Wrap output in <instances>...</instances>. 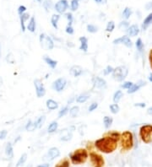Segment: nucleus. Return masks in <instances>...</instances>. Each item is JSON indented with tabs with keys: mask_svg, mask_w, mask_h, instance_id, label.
Here are the masks:
<instances>
[{
	"mask_svg": "<svg viewBox=\"0 0 152 167\" xmlns=\"http://www.w3.org/2000/svg\"><path fill=\"white\" fill-rule=\"evenodd\" d=\"M149 64H150V67H151V69H152V49L149 51Z\"/></svg>",
	"mask_w": 152,
	"mask_h": 167,
	"instance_id": "nucleus-52",
	"label": "nucleus"
},
{
	"mask_svg": "<svg viewBox=\"0 0 152 167\" xmlns=\"http://www.w3.org/2000/svg\"><path fill=\"white\" fill-rule=\"evenodd\" d=\"M134 106H139V107H141V108H144V107H145V104L144 103H136Z\"/></svg>",
	"mask_w": 152,
	"mask_h": 167,
	"instance_id": "nucleus-54",
	"label": "nucleus"
},
{
	"mask_svg": "<svg viewBox=\"0 0 152 167\" xmlns=\"http://www.w3.org/2000/svg\"><path fill=\"white\" fill-rule=\"evenodd\" d=\"M6 60H7V62H8L9 63H14V57H13V54L12 53H9V54H8L7 55V57H6Z\"/></svg>",
	"mask_w": 152,
	"mask_h": 167,
	"instance_id": "nucleus-44",
	"label": "nucleus"
},
{
	"mask_svg": "<svg viewBox=\"0 0 152 167\" xmlns=\"http://www.w3.org/2000/svg\"><path fill=\"white\" fill-rule=\"evenodd\" d=\"M90 159H91V164L93 167H104L105 165V160L102 156L96 152H91L90 153Z\"/></svg>",
	"mask_w": 152,
	"mask_h": 167,
	"instance_id": "nucleus-7",
	"label": "nucleus"
},
{
	"mask_svg": "<svg viewBox=\"0 0 152 167\" xmlns=\"http://www.w3.org/2000/svg\"><path fill=\"white\" fill-rule=\"evenodd\" d=\"M3 84V78H2V77L0 76V86Z\"/></svg>",
	"mask_w": 152,
	"mask_h": 167,
	"instance_id": "nucleus-57",
	"label": "nucleus"
},
{
	"mask_svg": "<svg viewBox=\"0 0 152 167\" xmlns=\"http://www.w3.org/2000/svg\"><path fill=\"white\" fill-rule=\"evenodd\" d=\"M145 8H146L147 10H149V9H151V8H152V2H151V3H147L146 5H145Z\"/></svg>",
	"mask_w": 152,
	"mask_h": 167,
	"instance_id": "nucleus-53",
	"label": "nucleus"
},
{
	"mask_svg": "<svg viewBox=\"0 0 152 167\" xmlns=\"http://www.w3.org/2000/svg\"><path fill=\"white\" fill-rule=\"evenodd\" d=\"M89 96L86 95H79L76 99V101H77L78 103H84V102H86V100L89 99Z\"/></svg>",
	"mask_w": 152,
	"mask_h": 167,
	"instance_id": "nucleus-37",
	"label": "nucleus"
},
{
	"mask_svg": "<svg viewBox=\"0 0 152 167\" xmlns=\"http://www.w3.org/2000/svg\"><path fill=\"white\" fill-rule=\"evenodd\" d=\"M34 85H35V88H36V92L37 97L41 98L43 97L46 94V89H45L44 84L42 82L41 79L39 78H36L34 80Z\"/></svg>",
	"mask_w": 152,
	"mask_h": 167,
	"instance_id": "nucleus-8",
	"label": "nucleus"
},
{
	"mask_svg": "<svg viewBox=\"0 0 152 167\" xmlns=\"http://www.w3.org/2000/svg\"><path fill=\"white\" fill-rule=\"evenodd\" d=\"M114 29H115V24H114L113 21L108 22L107 28H106V31H107V32H112V31H113Z\"/></svg>",
	"mask_w": 152,
	"mask_h": 167,
	"instance_id": "nucleus-41",
	"label": "nucleus"
},
{
	"mask_svg": "<svg viewBox=\"0 0 152 167\" xmlns=\"http://www.w3.org/2000/svg\"><path fill=\"white\" fill-rule=\"evenodd\" d=\"M0 50H1V48H0Z\"/></svg>",
	"mask_w": 152,
	"mask_h": 167,
	"instance_id": "nucleus-63",
	"label": "nucleus"
},
{
	"mask_svg": "<svg viewBox=\"0 0 152 167\" xmlns=\"http://www.w3.org/2000/svg\"><path fill=\"white\" fill-rule=\"evenodd\" d=\"M151 24H152V13H150V14L144 19V22L142 24V29H143V30H146L147 28L149 27Z\"/></svg>",
	"mask_w": 152,
	"mask_h": 167,
	"instance_id": "nucleus-21",
	"label": "nucleus"
},
{
	"mask_svg": "<svg viewBox=\"0 0 152 167\" xmlns=\"http://www.w3.org/2000/svg\"><path fill=\"white\" fill-rule=\"evenodd\" d=\"M87 31L90 33H96L98 31V28L94 25H87Z\"/></svg>",
	"mask_w": 152,
	"mask_h": 167,
	"instance_id": "nucleus-42",
	"label": "nucleus"
},
{
	"mask_svg": "<svg viewBox=\"0 0 152 167\" xmlns=\"http://www.w3.org/2000/svg\"><path fill=\"white\" fill-rule=\"evenodd\" d=\"M69 111V106H64V108L61 109L60 111H59V112H58V118H61V117H63L64 116H65Z\"/></svg>",
	"mask_w": 152,
	"mask_h": 167,
	"instance_id": "nucleus-36",
	"label": "nucleus"
},
{
	"mask_svg": "<svg viewBox=\"0 0 152 167\" xmlns=\"http://www.w3.org/2000/svg\"><path fill=\"white\" fill-rule=\"evenodd\" d=\"M25 10H26V8H25V6H19V8H18V14H19V15H21V14H23L25 12Z\"/></svg>",
	"mask_w": 152,
	"mask_h": 167,
	"instance_id": "nucleus-50",
	"label": "nucleus"
},
{
	"mask_svg": "<svg viewBox=\"0 0 152 167\" xmlns=\"http://www.w3.org/2000/svg\"><path fill=\"white\" fill-rule=\"evenodd\" d=\"M46 105H47V109H48V110H50V111H53V110H56V109L58 107V104L56 102L55 100H52V99L47 100V102H46Z\"/></svg>",
	"mask_w": 152,
	"mask_h": 167,
	"instance_id": "nucleus-20",
	"label": "nucleus"
},
{
	"mask_svg": "<svg viewBox=\"0 0 152 167\" xmlns=\"http://www.w3.org/2000/svg\"><path fill=\"white\" fill-rule=\"evenodd\" d=\"M59 19H60V15H59V14H53V16H52L51 23H52V25H53L55 29H58V23Z\"/></svg>",
	"mask_w": 152,
	"mask_h": 167,
	"instance_id": "nucleus-29",
	"label": "nucleus"
},
{
	"mask_svg": "<svg viewBox=\"0 0 152 167\" xmlns=\"http://www.w3.org/2000/svg\"><path fill=\"white\" fill-rule=\"evenodd\" d=\"M95 1H96V2H97V3H101L102 2L103 0H95Z\"/></svg>",
	"mask_w": 152,
	"mask_h": 167,
	"instance_id": "nucleus-58",
	"label": "nucleus"
},
{
	"mask_svg": "<svg viewBox=\"0 0 152 167\" xmlns=\"http://www.w3.org/2000/svg\"><path fill=\"white\" fill-rule=\"evenodd\" d=\"M135 46L139 52H142L143 48H144V43H143V42H142V40H141L140 38H139V39L136 41Z\"/></svg>",
	"mask_w": 152,
	"mask_h": 167,
	"instance_id": "nucleus-38",
	"label": "nucleus"
},
{
	"mask_svg": "<svg viewBox=\"0 0 152 167\" xmlns=\"http://www.w3.org/2000/svg\"><path fill=\"white\" fill-rule=\"evenodd\" d=\"M36 1H38V2H42V0H36Z\"/></svg>",
	"mask_w": 152,
	"mask_h": 167,
	"instance_id": "nucleus-61",
	"label": "nucleus"
},
{
	"mask_svg": "<svg viewBox=\"0 0 152 167\" xmlns=\"http://www.w3.org/2000/svg\"><path fill=\"white\" fill-rule=\"evenodd\" d=\"M72 139V131H70V129L65 128L61 130L60 132V140L62 141H69Z\"/></svg>",
	"mask_w": 152,
	"mask_h": 167,
	"instance_id": "nucleus-14",
	"label": "nucleus"
},
{
	"mask_svg": "<svg viewBox=\"0 0 152 167\" xmlns=\"http://www.w3.org/2000/svg\"><path fill=\"white\" fill-rule=\"evenodd\" d=\"M80 112V107L78 106H73L72 108L69 109V114L72 117H76Z\"/></svg>",
	"mask_w": 152,
	"mask_h": 167,
	"instance_id": "nucleus-31",
	"label": "nucleus"
},
{
	"mask_svg": "<svg viewBox=\"0 0 152 167\" xmlns=\"http://www.w3.org/2000/svg\"><path fill=\"white\" fill-rule=\"evenodd\" d=\"M29 14H26V13H24L23 14L20 15V25H21V30L22 31H25V22L27 20H29Z\"/></svg>",
	"mask_w": 152,
	"mask_h": 167,
	"instance_id": "nucleus-23",
	"label": "nucleus"
},
{
	"mask_svg": "<svg viewBox=\"0 0 152 167\" xmlns=\"http://www.w3.org/2000/svg\"><path fill=\"white\" fill-rule=\"evenodd\" d=\"M40 43H41V47L44 50H53L54 48V42L52 38L44 33L40 35Z\"/></svg>",
	"mask_w": 152,
	"mask_h": 167,
	"instance_id": "nucleus-6",
	"label": "nucleus"
},
{
	"mask_svg": "<svg viewBox=\"0 0 152 167\" xmlns=\"http://www.w3.org/2000/svg\"><path fill=\"white\" fill-rule=\"evenodd\" d=\"M70 165V162L68 158H64V159H62L58 162V164H56L55 167H69Z\"/></svg>",
	"mask_w": 152,
	"mask_h": 167,
	"instance_id": "nucleus-28",
	"label": "nucleus"
},
{
	"mask_svg": "<svg viewBox=\"0 0 152 167\" xmlns=\"http://www.w3.org/2000/svg\"><path fill=\"white\" fill-rule=\"evenodd\" d=\"M114 44H123L124 46H126L127 48H132L133 46V43H132V41L130 40V38L127 36H123L120 37V38H118V39H115L113 41Z\"/></svg>",
	"mask_w": 152,
	"mask_h": 167,
	"instance_id": "nucleus-13",
	"label": "nucleus"
},
{
	"mask_svg": "<svg viewBox=\"0 0 152 167\" xmlns=\"http://www.w3.org/2000/svg\"><path fill=\"white\" fill-rule=\"evenodd\" d=\"M120 146L122 152H128L134 147V136L130 131H125L120 137Z\"/></svg>",
	"mask_w": 152,
	"mask_h": 167,
	"instance_id": "nucleus-3",
	"label": "nucleus"
},
{
	"mask_svg": "<svg viewBox=\"0 0 152 167\" xmlns=\"http://www.w3.org/2000/svg\"><path fill=\"white\" fill-rule=\"evenodd\" d=\"M110 110L112 113H113V114H117V113L119 111V110H120V108H119L118 105L115 103V104H113V105H111Z\"/></svg>",
	"mask_w": 152,
	"mask_h": 167,
	"instance_id": "nucleus-39",
	"label": "nucleus"
},
{
	"mask_svg": "<svg viewBox=\"0 0 152 167\" xmlns=\"http://www.w3.org/2000/svg\"><path fill=\"white\" fill-rule=\"evenodd\" d=\"M69 8V3L67 0H59L55 4L56 11L59 14H64Z\"/></svg>",
	"mask_w": 152,
	"mask_h": 167,
	"instance_id": "nucleus-11",
	"label": "nucleus"
},
{
	"mask_svg": "<svg viewBox=\"0 0 152 167\" xmlns=\"http://www.w3.org/2000/svg\"><path fill=\"white\" fill-rule=\"evenodd\" d=\"M128 69L127 67L125 66H119L114 68L113 72V77L115 80L121 82L125 79V78L128 76Z\"/></svg>",
	"mask_w": 152,
	"mask_h": 167,
	"instance_id": "nucleus-5",
	"label": "nucleus"
},
{
	"mask_svg": "<svg viewBox=\"0 0 152 167\" xmlns=\"http://www.w3.org/2000/svg\"><path fill=\"white\" fill-rule=\"evenodd\" d=\"M147 113L149 115H152V107H150V108L148 109V111H147Z\"/></svg>",
	"mask_w": 152,
	"mask_h": 167,
	"instance_id": "nucleus-56",
	"label": "nucleus"
},
{
	"mask_svg": "<svg viewBox=\"0 0 152 167\" xmlns=\"http://www.w3.org/2000/svg\"><path fill=\"white\" fill-rule=\"evenodd\" d=\"M139 33V29L137 25H133L128 28V34L129 36H136Z\"/></svg>",
	"mask_w": 152,
	"mask_h": 167,
	"instance_id": "nucleus-17",
	"label": "nucleus"
},
{
	"mask_svg": "<svg viewBox=\"0 0 152 167\" xmlns=\"http://www.w3.org/2000/svg\"><path fill=\"white\" fill-rule=\"evenodd\" d=\"M5 154L8 156V159H13L14 157V150H13V146L11 143H8L5 147Z\"/></svg>",
	"mask_w": 152,
	"mask_h": 167,
	"instance_id": "nucleus-19",
	"label": "nucleus"
},
{
	"mask_svg": "<svg viewBox=\"0 0 152 167\" xmlns=\"http://www.w3.org/2000/svg\"><path fill=\"white\" fill-rule=\"evenodd\" d=\"M27 167H31V165H28Z\"/></svg>",
	"mask_w": 152,
	"mask_h": 167,
	"instance_id": "nucleus-62",
	"label": "nucleus"
},
{
	"mask_svg": "<svg viewBox=\"0 0 152 167\" xmlns=\"http://www.w3.org/2000/svg\"><path fill=\"white\" fill-rule=\"evenodd\" d=\"M66 15V18L68 21H69V25H71L73 23V15L71 13H68V14H65Z\"/></svg>",
	"mask_w": 152,
	"mask_h": 167,
	"instance_id": "nucleus-48",
	"label": "nucleus"
},
{
	"mask_svg": "<svg viewBox=\"0 0 152 167\" xmlns=\"http://www.w3.org/2000/svg\"><path fill=\"white\" fill-rule=\"evenodd\" d=\"M65 31H66L68 34H69V35H72V34H74V32H75V31H74V28L72 27V25H67Z\"/></svg>",
	"mask_w": 152,
	"mask_h": 167,
	"instance_id": "nucleus-47",
	"label": "nucleus"
},
{
	"mask_svg": "<svg viewBox=\"0 0 152 167\" xmlns=\"http://www.w3.org/2000/svg\"><path fill=\"white\" fill-rule=\"evenodd\" d=\"M70 74L74 77H79L80 76L82 73H83V68L79 66V65H74L71 68H70Z\"/></svg>",
	"mask_w": 152,
	"mask_h": 167,
	"instance_id": "nucleus-15",
	"label": "nucleus"
},
{
	"mask_svg": "<svg viewBox=\"0 0 152 167\" xmlns=\"http://www.w3.org/2000/svg\"><path fill=\"white\" fill-rule=\"evenodd\" d=\"M25 129H26V131H28V132H33L34 130L36 129L35 123H32V121H31V120H29L27 124H26V126H25Z\"/></svg>",
	"mask_w": 152,
	"mask_h": 167,
	"instance_id": "nucleus-33",
	"label": "nucleus"
},
{
	"mask_svg": "<svg viewBox=\"0 0 152 167\" xmlns=\"http://www.w3.org/2000/svg\"><path fill=\"white\" fill-rule=\"evenodd\" d=\"M80 50L84 51V52H87L88 51V39L86 36H81L80 38Z\"/></svg>",
	"mask_w": 152,
	"mask_h": 167,
	"instance_id": "nucleus-16",
	"label": "nucleus"
},
{
	"mask_svg": "<svg viewBox=\"0 0 152 167\" xmlns=\"http://www.w3.org/2000/svg\"><path fill=\"white\" fill-rule=\"evenodd\" d=\"M79 1H81V2H83V3H87L89 0H79Z\"/></svg>",
	"mask_w": 152,
	"mask_h": 167,
	"instance_id": "nucleus-60",
	"label": "nucleus"
},
{
	"mask_svg": "<svg viewBox=\"0 0 152 167\" xmlns=\"http://www.w3.org/2000/svg\"><path fill=\"white\" fill-rule=\"evenodd\" d=\"M59 155H60V151H59L58 148H51L47 153V154L44 156L43 159L46 160V161H52L56 158H58Z\"/></svg>",
	"mask_w": 152,
	"mask_h": 167,
	"instance_id": "nucleus-9",
	"label": "nucleus"
},
{
	"mask_svg": "<svg viewBox=\"0 0 152 167\" xmlns=\"http://www.w3.org/2000/svg\"><path fill=\"white\" fill-rule=\"evenodd\" d=\"M58 127V124L56 121L52 122V123L49 124V126H48V128H47V132H48L49 134H53V133L57 131Z\"/></svg>",
	"mask_w": 152,
	"mask_h": 167,
	"instance_id": "nucleus-26",
	"label": "nucleus"
},
{
	"mask_svg": "<svg viewBox=\"0 0 152 167\" xmlns=\"http://www.w3.org/2000/svg\"><path fill=\"white\" fill-rule=\"evenodd\" d=\"M7 134H8V132L6 130H3V131L0 132V140L5 139L6 137H7Z\"/></svg>",
	"mask_w": 152,
	"mask_h": 167,
	"instance_id": "nucleus-51",
	"label": "nucleus"
},
{
	"mask_svg": "<svg viewBox=\"0 0 152 167\" xmlns=\"http://www.w3.org/2000/svg\"><path fill=\"white\" fill-rule=\"evenodd\" d=\"M128 28V22H127V21H123L119 24V29H121V30H123V29L125 30Z\"/></svg>",
	"mask_w": 152,
	"mask_h": 167,
	"instance_id": "nucleus-46",
	"label": "nucleus"
},
{
	"mask_svg": "<svg viewBox=\"0 0 152 167\" xmlns=\"http://www.w3.org/2000/svg\"><path fill=\"white\" fill-rule=\"evenodd\" d=\"M97 107H98V104H97V102H94V103L91 104V106H89V111H95Z\"/></svg>",
	"mask_w": 152,
	"mask_h": 167,
	"instance_id": "nucleus-49",
	"label": "nucleus"
},
{
	"mask_svg": "<svg viewBox=\"0 0 152 167\" xmlns=\"http://www.w3.org/2000/svg\"><path fill=\"white\" fill-rule=\"evenodd\" d=\"M145 82H144V81H140L139 83L138 84H133V86L131 87L130 89H128V94H133V93H134V92L138 91L139 89H140L141 87L144 86V85H145Z\"/></svg>",
	"mask_w": 152,
	"mask_h": 167,
	"instance_id": "nucleus-18",
	"label": "nucleus"
},
{
	"mask_svg": "<svg viewBox=\"0 0 152 167\" xmlns=\"http://www.w3.org/2000/svg\"><path fill=\"white\" fill-rule=\"evenodd\" d=\"M123 96V92H122L121 90H117V91L115 92V94H114V95H113L114 103H116V104L118 103Z\"/></svg>",
	"mask_w": 152,
	"mask_h": 167,
	"instance_id": "nucleus-30",
	"label": "nucleus"
},
{
	"mask_svg": "<svg viewBox=\"0 0 152 167\" xmlns=\"http://www.w3.org/2000/svg\"><path fill=\"white\" fill-rule=\"evenodd\" d=\"M92 83L95 88L99 89H105L107 88V82L105 79L100 77H94L92 79Z\"/></svg>",
	"mask_w": 152,
	"mask_h": 167,
	"instance_id": "nucleus-12",
	"label": "nucleus"
},
{
	"mask_svg": "<svg viewBox=\"0 0 152 167\" xmlns=\"http://www.w3.org/2000/svg\"><path fill=\"white\" fill-rule=\"evenodd\" d=\"M43 7L46 9V11H49L51 8H53V1L52 0H44L43 2Z\"/></svg>",
	"mask_w": 152,
	"mask_h": 167,
	"instance_id": "nucleus-34",
	"label": "nucleus"
},
{
	"mask_svg": "<svg viewBox=\"0 0 152 167\" xmlns=\"http://www.w3.org/2000/svg\"><path fill=\"white\" fill-rule=\"evenodd\" d=\"M131 14H132V10H131V8H128V7H126L124 8V10L123 12V16L124 19L128 20L130 16H131Z\"/></svg>",
	"mask_w": 152,
	"mask_h": 167,
	"instance_id": "nucleus-35",
	"label": "nucleus"
},
{
	"mask_svg": "<svg viewBox=\"0 0 152 167\" xmlns=\"http://www.w3.org/2000/svg\"><path fill=\"white\" fill-rule=\"evenodd\" d=\"M113 123V117L106 116V117H104V119H103L104 127H105V128H107V129L110 128V127L112 126Z\"/></svg>",
	"mask_w": 152,
	"mask_h": 167,
	"instance_id": "nucleus-25",
	"label": "nucleus"
},
{
	"mask_svg": "<svg viewBox=\"0 0 152 167\" xmlns=\"http://www.w3.org/2000/svg\"><path fill=\"white\" fill-rule=\"evenodd\" d=\"M27 28L30 32H35V31H36V20H35L34 17L30 18L29 24L27 25Z\"/></svg>",
	"mask_w": 152,
	"mask_h": 167,
	"instance_id": "nucleus-24",
	"label": "nucleus"
},
{
	"mask_svg": "<svg viewBox=\"0 0 152 167\" xmlns=\"http://www.w3.org/2000/svg\"><path fill=\"white\" fill-rule=\"evenodd\" d=\"M89 157V154L87 149H78L74 151V153L69 154L70 160L72 162L73 164L75 165H80L87 161Z\"/></svg>",
	"mask_w": 152,
	"mask_h": 167,
	"instance_id": "nucleus-2",
	"label": "nucleus"
},
{
	"mask_svg": "<svg viewBox=\"0 0 152 167\" xmlns=\"http://www.w3.org/2000/svg\"><path fill=\"white\" fill-rule=\"evenodd\" d=\"M113 70H114V68L112 67V66H107V68L103 71V73H104V74H105V75H108L109 73L113 72Z\"/></svg>",
	"mask_w": 152,
	"mask_h": 167,
	"instance_id": "nucleus-45",
	"label": "nucleus"
},
{
	"mask_svg": "<svg viewBox=\"0 0 152 167\" xmlns=\"http://www.w3.org/2000/svg\"><path fill=\"white\" fill-rule=\"evenodd\" d=\"M139 137L144 144L152 143V125L145 124L143 125L139 129Z\"/></svg>",
	"mask_w": 152,
	"mask_h": 167,
	"instance_id": "nucleus-4",
	"label": "nucleus"
},
{
	"mask_svg": "<svg viewBox=\"0 0 152 167\" xmlns=\"http://www.w3.org/2000/svg\"><path fill=\"white\" fill-rule=\"evenodd\" d=\"M95 146L102 153H113L118 148V140L108 135L102 139H97L95 142Z\"/></svg>",
	"mask_w": 152,
	"mask_h": 167,
	"instance_id": "nucleus-1",
	"label": "nucleus"
},
{
	"mask_svg": "<svg viewBox=\"0 0 152 167\" xmlns=\"http://www.w3.org/2000/svg\"><path fill=\"white\" fill-rule=\"evenodd\" d=\"M149 80L150 81V82H152V74H150V75L149 76Z\"/></svg>",
	"mask_w": 152,
	"mask_h": 167,
	"instance_id": "nucleus-59",
	"label": "nucleus"
},
{
	"mask_svg": "<svg viewBox=\"0 0 152 167\" xmlns=\"http://www.w3.org/2000/svg\"><path fill=\"white\" fill-rule=\"evenodd\" d=\"M26 159H27V154L25 153L23 154L22 155H21V157H20L19 160H18V162H17L16 167L22 166L23 164L25 163V161H26Z\"/></svg>",
	"mask_w": 152,
	"mask_h": 167,
	"instance_id": "nucleus-32",
	"label": "nucleus"
},
{
	"mask_svg": "<svg viewBox=\"0 0 152 167\" xmlns=\"http://www.w3.org/2000/svg\"><path fill=\"white\" fill-rule=\"evenodd\" d=\"M50 164H40V165H38V167H49Z\"/></svg>",
	"mask_w": 152,
	"mask_h": 167,
	"instance_id": "nucleus-55",
	"label": "nucleus"
},
{
	"mask_svg": "<svg viewBox=\"0 0 152 167\" xmlns=\"http://www.w3.org/2000/svg\"><path fill=\"white\" fill-rule=\"evenodd\" d=\"M43 59H44V61L46 62V63H47V65H49L52 68H55L58 62L53 60V59H52L51 58H49V57H47V56H44Z\"/></svg>",
	"mask_w": 152,
	"mask_h": 167,
	"instance_id": "nucleus-22",
	"label": "nucleus"
},
{
	"mask_svg": "<svg viewBox=\"0 0 152 167\" xmlns=\"http://www.w3.org/2000/svg\"><path fill=\"white\" fill-rule=\"evenodd\" d=\"M79 5H80L79 0H72L71 1V9H72V11H76L78 8H79Z\"/></svg>",
	"mask_w": 152,
	"mask_h": 167,
	"instance_id": "nucleus-40",
	"label": "nucleus"
},
{
	"mask_svg": "<svg viewBox=\"0 0 152 167\" xmlns=\"http://www.w3.org/2000/svg\"><path fill=\"white\" fill-rule=\"evenodd\" d=\"M133 84H134L132 83V82L127 81V82H124V83L121 86H122V88H123V89H130L131 87L133 86Z\"/></svg>",
	"mask_w": 152,
	"mask_h": 167,
	"instance_id": "nucleus-43",
	"label": "nucleus"
},
{
	"mask_svg": "<svg viewBox=\"0 0 152 167\" xmlns=\"http://www.w3.org/2000/svg\"><path fill=\"white\" fill-rule=\"evenodd\" d=\"M45 121H46V116H41L39 117L38 119L36 120L35 122V126H36V128H41L42 127V125L44 124Z\"/></svg>",
	"mask_w": 152,
	"mask_h": 167,
	"instance_id": "nucleus-27",
	"label": "nucleus"
},
{
	"mask_svg": "<svg viewBox=\"0 0 152 167\" xmlns=\"http://www.w3.org/2000/svg\"><path fill=\"white\" fill-rule=\"evenodd\" d=\"M67 80L64 78H59L53 83V89L57 92L63 91L66 86Z\"/></svg>",
	"mask_w": 152,
	"mask_h": 167,
	"instance_id": "nucleus-10",
	"label": "nucleus"
}]
</instances>
